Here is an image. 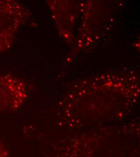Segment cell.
Wrapping results in <instances>:
<instances>
[{
	"label": "cell",
	"mask_w": 140,
	"mask_h": 157,
	"mask_svg": "<svg viewBox=\"0 0 140 157\" xmlns=\"http://www.w3.org/2000/svg\"><path fill=\"white\" fill-rule=\"evenodd\" d=\"M9 151L4 142L0 138V157H9Z\"/></svg>",
	"instance_id": "cell-3"
},
{
	"label": "cell",
	"mask_w": 140,
	"mask_h": 157,
	"mask_svg": "<svg viewBox=\"0 0 140 157\" xmlns=\"http://www.w3.org/2000/svg\"><path fill=\"white\" fill-rule=\"evenodd\" d=\"M27 97L25 84L10 76L0 74V112L21 107Z\"/></svg>",
	"instance_id": "cell-2"
},
{
	"label": "cell",
	"mask_w": 140,
	"mask_h": 157,
	"mask_svg": "<svg viewBox=\"0 0 140 157\" xmlns=\"http://www.w3.org/2000/svg\"><path fill=\"white\" fill-rule=\"evenodd\" d=\"M27 13L20 4L11 1H0V53L11 45Z\"/></svg>",
	"instance_id": "cell-1"
}]
</instances>
